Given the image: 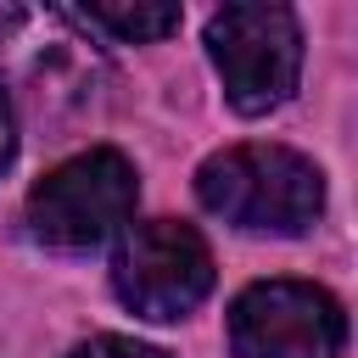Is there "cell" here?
<instances>
[{
    "mask_svg": "<svg viewBox=\"0 0 358 358\" xmlns=\"http://www.w3.org/2000/svg\"><path fill=\"white\" fill-rule=\"evenodd\" d=\"M196 196L235 229L302 235L324 207V179L291 145H229L196 168Z\"/></svg>",
    "mask_w": 358,
    "mask_h": 358,
    "instance_id": "obj_1",
    "label": "cell"
},
{
    "mask_svg": "<svg viewBox=\"0 0 358 358\" xmlns=\"http://www.w3.org/2000/svg\"><path fill=\"white\" fill-rule=\"evenodd\" d=\"M207 50L224 95L241 117H263L291 101L302 73V28L285 6H224L207 22Z\"/></svg>",
    "mask_w": 358,
    "mask_h": 358,
    "instance_id": "obj_2",
    "label": "cell"
},
{
    "mask_svg": "<svg viewBox=\"0 0 358 358\" xmlns=\"http://www.w3.org/2000/svg\"><path fill=\"white\" fill-rule=\"evenodd\" d=\"M134 168L123 151H84L28 190V235L56 252H90L134 213Z\"/></svg>",
    "mask_w": 358,
    "mask_h": 358,
    "instance_id": "obj_3",
    "label": "cell"
},
{
    "mask_svg": "<svg viewBox=\"0 0 358 358\" xmlns=\"http://www.w3.org/2000/svg\"><path fill=\"white\" fill-rule=\"evenodd\" d=\"M112 285L140 319H185L213 291V252L190 224L151 218L117 241Z\"/></svg>",
    "mask_w": 358,
    "mask_h": 358,
    "instance_id": "obj_4",
    "label": "cell"
},
{
    "mask_svg": "<svg viewBox=\"0 0 358 358\" xmlns=\"http://www.w3.org/2000/svg\"><path fill=\"white\" fill-rule=\"evenodd\" d=\"M341 302L302 280H257L229 308L235 358H341Z\"/></svg>",
    "mask_w": 358,
    "mask_h": 358,
    "instance_id": "obj_5",
    "label": "cell"
},
{
    "mask_svg": "<svg viewBox=\"0 0 358 358\" xmlns=\"http://www.w3.org/2000/svg\"><path fill=\"white\" fill-rule=\"evenodd\" d=\"M73 22L101 28L123 45H151L179 28V6H84V11H73Z\"/></svg>",
    "mask_w": 358,
    "mask_h": 358,
    "instance_id": "obj_6",
    "label": "cell"
},
{
    "mask_svg": "<svg viewBox=\"0 0 358 358\" xmlns=\"http://www.w3.org/2000/svg\"><path fill=\"white\" fill-rule=\"evenodd\" d=\"M67 358H168V352L162 347H145V341H129V336H90Z\"/></svg>",
    "mask_w": 358,
    "mask_h": 358,
    "instance_id": "obj_7",
    "label": "cell"
},
{
    "mask_svg": "<svg viewBox=\"0 0 358 358\" xmlns=\"http://www.w3.org/2000/svg\"><path fill=\"white\" fill-rule=\"evenodd\" d=\"M11 157H17V117H11V95L0 90V173L11 168Z\"/></svg>",
    "mask_w": 358,
    "mask_h": 358,
    "instance_id": "obj_8",
    "label": "cell"
}]
</instances>
